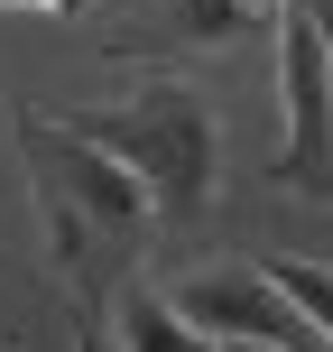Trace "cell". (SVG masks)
I'll use <instances>...</instances> for the list:
<instances>
[{
    "instance_id": "cell-4",
    "label": "cell",
    "mask_w": 333,
    "mask_h": 352,
    "mask_svg": "<svg viewBox=\"0 0 333 352\" xmlns=\"http://www.w3.org/2000/svg\"><path fill=\"white\" fill-rule=\"evenodd\" d=\"M167 297H176V316H185L204 343H278V352H324V343H333L324 324H306L297 306L278 297V278H268V269L213 260V269L167 278Z\"/></svg>"
},
{
    "instance_id": "cell-11",
    "label": "cell",
    "mask_w": 333,
    "mask_h": 352,
    "mask_svg": "<svg viewBox=\"0 0 333 352\" xmlns=\"http://www.w3.org/2000/svg\"><path fill=\"white\" fill-rule=\"evenodd\" d=\"M213 352H278V343H213Z\"/></svg>"
},
{
    "instance_id": "cell-3",
    "label": "cell",
    "mask_w": 333,
    "mask_h": 352,
    "mask_svg": "<svg viewBox=\"0 0 333 352\" xmlns=\"http://www.w3.org/2000/svg\"><path fill=\"white\" fill-rule=\"evenodd\" d=\"M268 37H278V111H287V148L268 176L287 195H324L333 204V47H324V19L306 0H278Z\"/></svg>"
},
{
    "instance_id": "cell-8",
    "label": "cell",
    "mask_w": 333,
    "mask_h": 352,
    "mask_svg": "<svg viewBox=\"0 0 333 352\" xmlns=\"http://www.w3.org/2000/svg\"><path fill=\"white\" fill-rule=\"evenodd\" d=\"M74 352H121V343H111V324L93 316V306H84V316H74Z\"/></svg>"
},
{
    "instance_id": "cell-5",
    "label": "cell",
    "mask_w": 333,
    "mask_h": 352,
    "mask_svg": "<svg viewBox=\"0 0 333 352\" xmlns=\"http://www.w3.org/2000/svg\"><path fill=\"white\" fill-rule=\"evenodd\" d=\"M111 343H121V352H213L185 316H176V297L148 278V269L121 278V297H111Z\"/></svg>"
},
{
    "instance_id": "cell-10",
    "label": "cell",
    "mask_w": 333,
    "mask_h": 352,
    "mask_svg": "<svg viewBox=\"0 0 333 352\" xmlns=\"http://www.w3.org/2000/svg\"><path fill=\"white\" fill-rule=\"evenodd\" d=\"M28 10H56V19H65V10H84V0H28Z\"/></svg>"
},
{
    "instance_id": "cell-9",
    "label": "cell",
    "mask_w": 333,
    "mask_h": 352,
    "mask_svg": "<svg viewBox=\"0 0 333 352\" xmlns=\"http://www.w3.org/2000/svg\"><path fill=\"white\" fill-rule=\"evenodd\" d=\"M306 10H315V19H324V47H333V0H306Z\"/></svg>"
},
{
    "instance_id": "cell-1",
    "label": "cell",
    "mask_w": 333,
    "mask_h": 352,
    "mask_svg": "<svg viewBox=\"0 0 333 352\" xmlns=\"http://www.w3.org/2000/svg\"><path fill=\"white\" fill-rule=\"evenodd\" d=\"M74 130L139 176V186L158 195V213H204V204H213V158H222V140H213L204 93H185V84H139L130 102L84 111Z\"/></svg>"
},
{
    "instance_id": "cell-12",
    "label": "cell",
    "mask_w": 333,
    "mask_h": 352,
    "mask_svg": "<svg viewBox=\"0 0 333 352\" xmlns=\"http://www.w3.org/2000/svg\"><path fill=\"white\" fill-rule=\"evenodd\" d=\"M324 352H333V343H324Z\"/></svg>"
},
{
    "instance_id": "cell-2",
    "label": "cell",
    "mask_w": 333,
    "mask_h": 352,
    "mask_svg": "<svg viewBox=\"0 0 333 352\" xmlns=\"http://www.w3.org/2000/svg\"><path fill=\"white\" fill-rule=\"evenodd\" d=\"M19 140H28V167H37V204H47V232H56V260H84L93 232H148V213H158V195L139 186L111 148H93L74 121H19Z\"/></svg>"
},
{
    "instance_id": "cell-7",
    "label": "cell",
    "mask_w": 333,
    "mask_h": 352,
    "mask_svg": "<svg viewBox=\"0 0 333 352\" xmlns=\"http://www.w3.org/2000/svg\"><path fill=\"white\" fill-rule=\"evenodd\" d=\"M260 19V0H176V37H231V28H250Z\"/></svg>"
},
{
    "instance_id": "cell-6",
    "label": "cell",
    "mask_w": 333,
    "mask_h": 352,
    "mask_svg": "<svg viewBox=\"0 0 333 352\" xmlns=\"http://www.w3.org/2000/svg\"><path fill=\"white\" fill-rule=\"evenodd\" d=\"M260 269L278 278V297L297 306L306 324H324V334H333V269H315V260H260Z\"/></svg>"
}]
</instances>
